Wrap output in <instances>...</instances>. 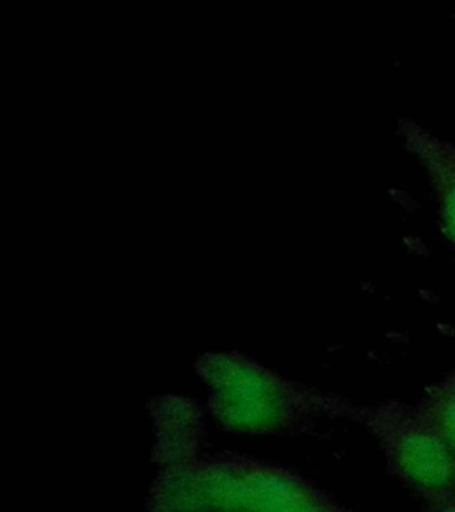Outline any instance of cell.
Instances as JSON below:
<instances>
[{
  "instance_id": "obj_1",
  "label": "cell",
  "mask_w": 455,
  "mask_h": 512,
  "mask_svg": "<svg viewBox=\"0 0 455 512\" xmlns=\"http://www.w3.org/2000/svg\"><path fill=\"white\" fill-rule=\"evenodd\" d=\"M150 512H352L276 464L235 454H196L160 466Z\"/></svg>"
},
{
  "instance_id": "obj_2",
  "label": "cell",
  "mask_w": 455,
  "mask_h": 512,
  "mask_svg": "<svg viewBox=\"0 0 455 512\" xmlns=\"http://www.w3.org/2000/svg\"><path fill=\"white\" fill-rule=\"evenodd\" d=\"M196 370L210 409L228 431L278 436L310 431L324 416H345L347 400L288 381L240 352L203 354Z\"/></svg>"
},
{
  "instance_id": "obj_3",
  "label": "cell",
  "mask_w": 455,
  "mask_h": 512,
  "mask_svg": "<svg viewBox=\"0 0 455 512\" xmlns=\"http://www.w3.org/2000/svg\"><path fill=\"white\" fill-rule=\"evenodd\" d=\"M345 416L358 418L376 432L393 463L409 482L425 489L447 486L454 466L438 434L418 427L393 409H358L349 406Z\"/></svg>"
},
{
  "instance_id": "obj_4",
  "label": "cell",
  "mask_w": 455,
  "mask_h": 512,
  "mask_svg": "<svg viewBox=\"0 0 455 512\" xmlns=\"http://www.w3.org/2000/svg\"><path fill=\"white\" fill-rule=\"evenodd\" d=\"M152 415L157 427L155 459L159 466L200 454L203 429L200 411L192 400L175 395L153 399Z\"/></svg>"
},
{
  "instance_id": "obj_5",
  "label": "cell",
  "mask_w": 455,
  "mask_h": 512,
  "mask_svg": "<svg viewBox=\"0 0 455 512\" xmlns=\"http://www.w3.org/2000/svg\"><path fill=\"white\" fill-rule=\"evenodd\" d=\"M443 168L432 169L434 175H440V203H441V223L447 232L450 240L455 244V171L443 162Z\"/></svg>"
},
{
  "instance_id": "obj_6",
  "label": "cell",
  "mask_w": 455,
  "mask_h": 512,
  "mask_svg": "<svg viewBox=\"0 0 455 512\" xmlns=\"http://www.w3.org/2000/svg\"><path fill=\"white\" fill-rule=\"evenodd\" d=\"M436 418L443 436L452 445H455V384L448 388V392L438 400L436 406Z\"/></svg>"
},
{
  "instance_id": "obj_7",
  "label": "cell",
  "mask_w": 455,
  "mask_h": 512,
  "mask_svg": "<svg viewBox=\"0 0 455 512\" xmlns=\"http://www.w3.org/2000/svg\"><path fill=\"white\" fill-rule=\"evenodd\" d=\"M445 512H455V507H452V509H448V511Z\"/></svg>"
},
{
  "instance_id": "obj_8",
  "label": "cell",
  "mask_w": 455,
  "mask_h": 512,
  "mask_svg": "<svg viewBox=\"0 0 455 512\" xmlns=\"http://www.w3.org/2000/svg\"><path fill=\"white\" fill-rule=\"evenodd\" d=\"M450 168L454 169V171H455V164H452V166H450Z\"/></svg>"
}]
</instances>
